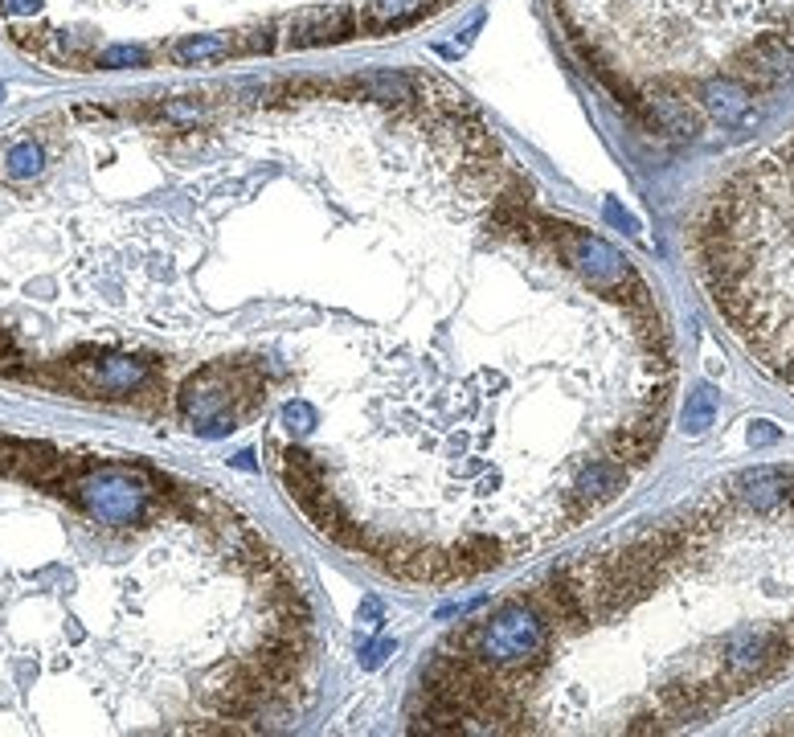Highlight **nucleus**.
Instances as JSON below:
<instances>
[{
    "label": "nucleus",
    "instance_id": "obj_4",
    "mask_svg": "<svg viewBox=\"0 0 794 737\" xmlns=\"http://www.w3.org/2000/svg\"><path fill=\"white\" fill-rule=\"evenodd\" d=\"M749 443H754V447H766V443H778V430H774L770 422H754V426H749Z\"/></svg>",
    "mask_w": 794,
    "mask_h": 737
},
{
    "label": "nucleus",
    "instance_id": "obj_2",
    "mask_svg": "<svg viewBox=\"0 0 794 737\" xmlns=\"http://www.w3.org/2000/svg\"><path fill=\"white\" fill-rule=\"evenodd\" d=\"M41 160H46V152L37 148V140H21V144L9 148L5 172H9L13 181H29V177H37V172H41Z\"/></svg>",
    "mask_w": 794,
    "mask_h": 737
},
{
    "label": "nucleus",
    "instance_id": "obj_5",
    "mask_svg": "<svg viewBox=\"0 0 794 737\" xmlns=\"http://www.w3.org/2000/svg\"><path fill=\"white\" fill-rule=\"evenodd\" d=\"M41 0H0V9L5 13H37Z\"/></svg>",
    "mask_w": 794,
    "mask_h": 737
},
{
    "label": "nucleus",
    "instance_id": "obj_1",
    "mask_svg": "<svg viewBox=\"0 0 794 737\" xmlns=\"http://www.w3.org/2000/svg\"><path fill=\"white\" fill-rule=\"evenodd\" d=\"M704 103H709V111L721 115V119H741V111L749 103V91L737 86L733 78L729 82H709V86H704Z\"/></svg>",
    "mask_w": 794,
    "mask_h": 737
},
{
    "label": "nucleus",
    "instance_id": "obj_3",
    "mask_svg": "<svg viewBox=\"0 0 794 737\" xmlns=\"http://www.w3.org/2000/svg\"><path fill=\"white\" fill-rule=\"evenodd\" d=\"M713 414H717V389L700 385L692 394V402H688V410H684V430H688V435H700V430L713 426Z\"/></svg>",
    "mask_w": 794,
    "mask_h": 737
}]
</instances>
